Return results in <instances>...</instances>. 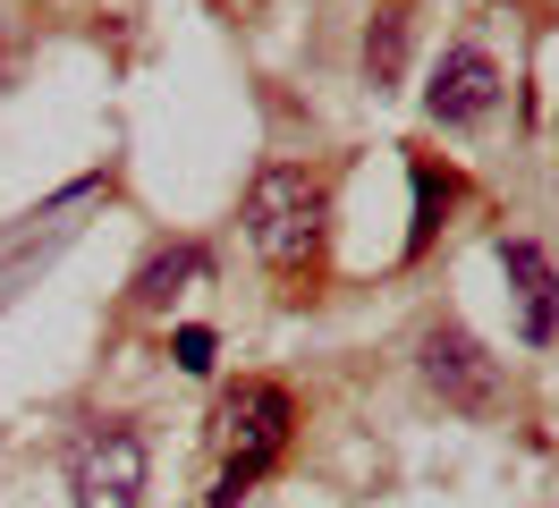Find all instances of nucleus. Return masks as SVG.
<instances>
[{"label": "nucleus", "instance_id": "9", "mask_svg": "<svg viewBox=\"0 0 559 508\" xmlns=\"http://www.w3.org/2000/svg\"><path fill=\"white\" fill-rule=\"evenodd\" d=\"M170 356H178L187 373H204V365H212V331H178V339H170Z\"/></svg>", "mask_w": 559, "mask_h": 508}, {"label": "nucleus", "instance_id": "2", "mask_svg": "<svg viewBox=\"0 0 559 508\" xmlns=\"http://www.w3.org/2000/svg\"><path fill=\"white\" fill-rule=\"evenodd\" d=\"M288 424H297V406H288L280 381H238V390L221 399V500L212 508H229L246 483L288 449Z\"/></svg>", "mask_w": 559, "mask_h": 508}, {"label": "nucleus", "instance_id": "3", "mask_svg": "<svg viewBox=\"0 0 559 508\" xmlns=\"http://www.w3.org/2000/svg\"><path fill=\"white\" fill-rule=\"evenodd\" d=\"M416 373H424V390L450 406V415H500V406H509V373H500V356H484V339L457 331V322H432V331H424Z\"/></svg>", "mask_w": 559, "mask_h": 508}, {"label": "nucleus", "instance_id": "8", "mask_svg": "<svg viewBox=\"0 0 559 508\" xmlns=\"http://www.w3.org/2000/svg\"><path fill=\"white\" fill-rule=\"evenodd\" d=\"M399 60H407V17H399V9H382V17H373V34H365V76H373V85H390V76H399Z\"/></svg>", "mask_w": 559, "mask_h": 508}, {"label": "nucleus", "instance_id": "5", "mask_svg": "<svg viewBox=\"0 0 559 508\" xmlns=\"http://www.w3.org/2000/svg\"><path fill=\"white\" fill-rule=\"evenodd\" d=\"M424 110H432V128H475L500 110V60H491L484 43H450L441 68H432V85H424Z\"/></svg>", "mask_w": 559, "mask_h": 508}, {"label": "nucleus", "instance_id": "1", "mask_svg": "<svg viewBox=\"0 0 559 508\" xmlns=\"http://www.w3.org/2000/svg\"><path fill=\"white\" fill-rule=\"evenodd\" d=\"M322 229H331V196H322L314 169L263 162L246 178V246L272 271H306L322 255Z\"/></svg>", "mask_w": 559, "mask_h": 508}, {"label": "nucleus", "instance_id": "7", "mask_svg": "<svg viewBox=\"0 0 559 508\" xmlns=\"http://www.w3.org/2000/svg\"><path fill=\"white\" fill-rule=\"evenodd\" d=\"M204 246H170V255H153V263L136 271V288H128V297L144 305V314H162V305H178L187 297V288H204Z\"/></svg>", "mask_w": 559, "mask_h": 508}, {"label": "nucleus", "instance_id": "4", "mask_svg": "<svg viewBox=\"0 0 559 508\" xmlns=\"http://www.w3.org/2000/svg\"><path fill=\"white\" fill-rule=\"evenodd\" d=\"M69 500L76 508H144V433L136 424H94L69 449Z\"/></svg>", "mask_w": 559, "mask_h": 508}, {"label": "nucleus", "instance_id": "6", "mask_svg": "<svg viewBox=\"0 0 559 508\" xmlns=\"http://www.w3.org/2000/svg\"><path fill=\"white\" fill-rule=\"evenodd\" d=\"M500 263H509V288H518V314H525V339L543 347V339L559 331V288H551V263L525 246V237H509L500 246Z\"/></svg>", "mask_w": 559, "mask_h": 508}]
</instances>
